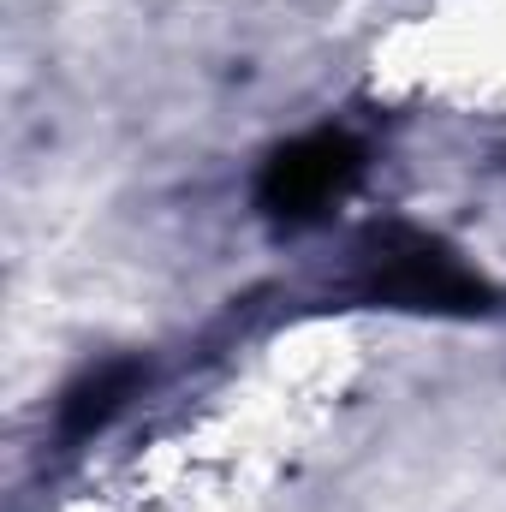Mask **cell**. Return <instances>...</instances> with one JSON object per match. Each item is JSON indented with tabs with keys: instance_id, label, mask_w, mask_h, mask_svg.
Segmentation results:
<instances>
[{
	"instance_id": "cell-1",
	"label": "cell",
	"mask_w": 506,
	"mask_h": 512,
	"mask_svg": "<svg viewBox=\"0 0 506 512\" xmlns=\"http://www.w3.org/2000/svg\"><path fill=\"white\" fill-rule=\"evenodd\" d=\"M352 292L387 310H423V316H483L495 310V286L465 268V256L441 245L423 227L381 221L352 251Z\"/></svg>"
},
{
	"instance_id": "cell-2",
	"label": "cell",
	"mask_w": 506,
	"mask_h": 512,
	"mask_svg": "<svg viewBox=\"0 0 506 512\" xmlns=\"http://www.w3.org/2000/svg\"><path fill=\"white\" fill-rule=\"evenodd\" d=\"M364 179V143L352 131H304L262 161L256 209L280 227H310L346 203Z\"/></svg>"
},
{
	"instance_id": "cell-3",
	"label": "cell",
	"mask_w": 506,
	"mask_h": 512,
	"mask_svg": "<svg viewBox=\"0 0 506 512\" xmlns=\"http://www.w3.org/2000/svg\"><path fill=\"white\" fill-rule=\"evenodd\" d=\"M143 382H149L143 358H108V364L84 370L78 382L60 393V417H54L60 441H90L96 429H108L131 399H137V387Z\"/></svg>"
}]
</instances>
